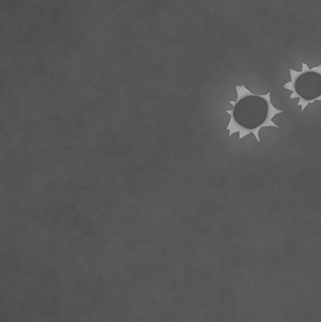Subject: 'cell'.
<instances>
[{
	"mask_svg": "<svg viewBox=\"0 0 321 322\" xmlns=\"http://www.w3.org/2000/svg\"><path fill=\"white\" fill-rule=\"evenodd\" d=\"M265 100L268 104V113H267V117H266V120L263 122V124H259L257 127L255 128H250V133H253V135L255 136V139L257 140L258 143H260V139H259V131L261 129L262 127H266V126H273V127H276V128H279V126L274 124L273 122L272 121V117L275 116L276 114H279V113H283V110H280L278 108H275V107L272 106V102H271V93L267 94L266 95V97H265Z\"/></svg>",
	"mask_w": 321,
	"mask_h": 322,
	"instance_id": "7a4b0ae2",
	"label": "cell"
},
{
	"mask_svg": "<svg viewBox=\"0 0 321 322\" xmlns=\"http://www.w3.org/2000/svg\"><path fill=\"white\" fill-rule=\"evenodd\" d=\"M302 70L300 72L295 71L293 69H289V73H290V76H291V81L288 82V83H286L284 85V88L286 89V90H289V91H292L293 94L290 96V98L291 99H294V98H299V102L297 104V106H301V112L305 109L306 106L310 104V103H314L315 101L317 100H321V96H319L317 98H314L312 100H306L304 99L302 96H299L295 89V84H296V81H297V78L302 75L303 74H306V73H311V72H314V73H318L319 74H321V65H319L318 67H315V68H312L310 69L309 67L307 66L306 63H302Z\"/></svg>",
	"mask_w": 321,
	"mask_h": 322,
	"instance_id": "6da1fadb",
	"label": "cell"
}]
</instances>
